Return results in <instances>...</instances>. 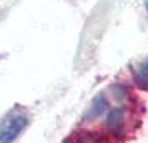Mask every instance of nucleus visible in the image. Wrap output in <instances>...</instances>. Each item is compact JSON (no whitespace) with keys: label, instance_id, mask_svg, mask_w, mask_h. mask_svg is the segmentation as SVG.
Instances as JSON below:
<instances>
[{"label":"nucleus","instance_id":"nucleus-4","mask_svg":"<svg viewBox=\"0 0 148 143\" xmlns=\"http://www.w3.org/2000/svg\"><path fill=\"white\" fill-rule=\"evenodd\" d=\"M133 78H135V83H136L141 90L148 92V58L145 62H141L140 67L135 70Z\"/></svg>","mask_w":148,"mask_h":143},{"label":"nucleus","instance_id":"nucleus-1","mask_svg":"<svg viewBox=\"0 0 148 143\" xmlns=\"http://www.w3.org/2000/svg\"><path fill=\"white\" fill-rule=\"evenodd\" d=\"M28 123H30V118L23 112H14L5 116V120L0 123V143L15 142V138L27 128Z\"/></svg>","mask_w":148,"mask_h":143},{"label":"nucleus","instance_id":"nucleus-5","mask_svg":"<svg viewBox=\"0 0 148 143\" xmlns=\"http://www.w3.org/2000/svg\"><path fill=\"white\" fill-rule=\"evenodd\" d=\"M112 92L115 93V98H118V100H125V98H127V95H128L127 88H125L123 85H113Z\"/></svg>","mask_w":148,"mask_h":143},{"label":"nucleus","instance_id":"nucleus-3","mask_svg":"<svg viewBox=\"0 0 148 143\" xmlns=\"http://www.w3.org/2000/svg\"><path fill=\"white\" fill-rule=\"evenodd\" d=\"M107 112H108V98L103 93H100V95H97L93 98V102L90 103V107L87 108L85 115H83V120L85 122H93V120H97L100 115L107 113Z\"/></svg>","mask_w":148,"mask_h":143},{"label":"nucleus","instance_id":"nucleus-2","mask_svg":"<svg viewBox=\"0 0 148 143\" xmlns=\"http://www.w3.org/2000/svg\"><path fill=\"white\" fill-rule=\"evenodd\" d=\"M107 130L115 136H123L125 133V125H127V118H125V108L123 107H113L108 108L107 112Z\"/></svg>","mask_w":148,"mask_h":143},{"label":"nucleus","instance_id":"nucleus-6","mask_svg":"<svg viewBox=\"0 0 148 143\" xmlns=\"http://www.w3.org/2000/svg\"><path fill=\"white\" fill-rule=\"evenodd\" d=\"M147 8H148V0H147Z\"/></svg>","mask_w":148,"mask_h":143}]
</instances>
